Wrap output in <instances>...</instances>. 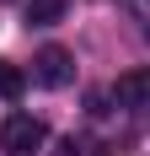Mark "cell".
<instances>
[{
	"instance_id": "cell-5",
	"label": "cell",
	"mask_w": 150,
	"mask_h": 156,
	"mask_svg": "<svg viewBox=\"0 0 150 156\" xmlns=\"http://www.w3.org/2000/svg\"><path fill=\"white\" fill-rule=\"evenodd\" d=\"M22 86H27V81H22V70L0 59V97H22Z\"/></svg>"
},
{
	"instance_id": "cell-4",
	"label": "cell",
	"mask_w": 150,
	"mask_h": 156,
	"mask_svg": "<svg viewBox=\"0 0 150 156\" xmlns=\"http://www.w3.org/2000/svg\"><path fill=\"white\" fill-rule=\"evenodd\" d=\"M64 11H70V0H22L27 27H54V22H64Z\"/></svg>"
},
{
	"instance_id": "cell-2",
	"label": "cell",
	"mask_w": 150,
	"mask_h": 156,
	"mask_svg": "<svg viewBox=\"0 0 150 156\" xmlns=\"http://www.w3.org/2000/svg\"><path fill=\"white\" fill-rule=\"evenodd\" d=\"M32 76H38V86H70V81H75V59H70V48H59V43L38 48Z\"/></svg>"
},
{
	"instance_id": "cell-1",
	"label": "cell",
	"mask_w": 150,
	"mask_h": 156,
	"mask_svg": "<svg viewBox=\"0 0 150 156\" xmlns=\"http://www.w3.org/2000/svg\"><path fill=\"white\" fill-rule=\"evenodd\" d=\"M0 145H5L11 156H32V151H43V145H48V124H43V119H32V113H11L5 129H0Z\"/></svg>"
},
{
	"instance_id": "cell-3",
	"label": "cell",
	"mask_w": 150,
	"mask_h": 156,
	"mask_svg": "<svg viewBox=\"0 0 150 156\" xmlns=\"http://www.w3.org/2000/svg\"><path fill=\"white\" fill-rule=\"evenodd\" d=\"M113 97H118L123 108H150V70H129V76H118Z\"/></svg>"
},
{
	"instance_id": "cell-6",
	"label": "cell",
	"mask_w": 150,
	"mask_h": 156,
	"mask_svg": "<svg viewBox=\"0 0 150 156\" xmlns=\"http://www.w3.org/2000/svg\"><path fill=\"white\" fill-rule=\"evenodd\" d=\"M145 38H150V27H145Z\"/></svg>"
}]
</instances>
